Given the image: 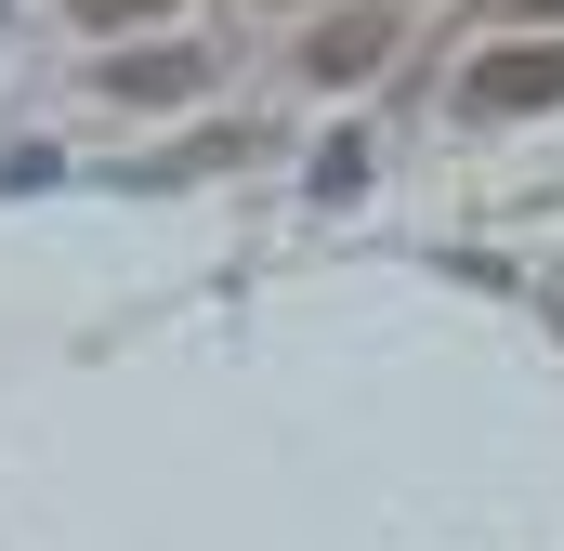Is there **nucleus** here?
Here are the masks:
<instances>
[{
	"instance_id": "f257e3e1",
	"label": "nucleus",
	"mask_w": 564,
	"mask_h": 551,
	"mask_svg": "<svg viewBox=\"0 0 564 551\" xmlns=\"http://www.w3.org/2000/svg\"><path fill=\"white\" fill-rule=\"evenodd\" d=\"M473 119H525V106H564V40H499L473 79H459Z\"/></svg>"
},
{
	"instance_id": "f03ea898",
	"label": "nucleus",
	"mask_w": 564,
	"mask_h": 551,
	"mask_svg": "<svg viewBox=\"0 0 564 551\" xmlns=\"http://www.w3.org/2000/svg\"><path fill=\"white\" fill-rule=\"evenodd\" d=\"M381 53H394V13H381V0H355V13H328V26L302 40V66H315L328 93H355V79H368Z\"/></svg>"
},
{
	"instance_id": "7ed1b4c3",
	"label": "nucleus",
	"mask_w": 564,
	"mask_h": 551,
	"mask_svg": "<svg viewBox=\"0 0 564 551\" xmlns=\"http://www.w3.org/2000/svg\"><path fill=\"white\" fill-rule=\"evenodd\" d=\"M106 93H119V106H197V93H210V53L144 40V53H119V66H106Z\"/></svg>"
},
{
	"instance_id": "20e7f679",
	"label": "nucleus",
	"mask_w": 564,
	"mask_h": 551,
	"mask_svg": "<svg viewBox=\"0 0 564 551\" xmlns=\"http://www.w3.org/2000/svg\"><path fill=\"white\" fill-rule=\"evenodd\" d=\"M66 13H79V26H158L171 0H66Z\"/></svg>"
}]
</instances>
